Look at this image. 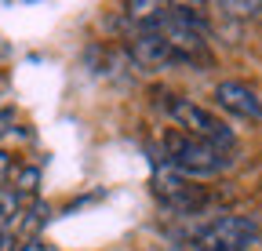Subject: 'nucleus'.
I'll return each mask as SVG.
<instances>
[{
    "label": "nucleus",
    "mask_w": 262,
    "mask_h": 251,
    "mask_svg": "<svg viewBox=\"0 0 262 251\" xmlns=\"http://www.w3.org/2000/svg\"><path fill=\"white\" fill-rule=\"evenodd\" d=\"M160 153H164V161H168L179 175H186V178H211V175H219L229 164V156L222 149L193 139L186 131H168Z\"/></svg>",
    "instance_id": "nucleus-1"
},
{
    "label": "nucleus",
    "mask_w": 262,
    "mask_h": 251,
    "mask_svg": "<svg viewBox=\"0 0 262 251\" xmlns=\"http://www.w3.org/2000/svg\"><path fill=\"white\" fill-rule=\"evenodd\" d=\"M164 109H168V117L175 120V131H186L193 139H201L222 153H229L237 146L233 131H229V124L219 120L211 109H204L201 102H193V99H182V95H171L168 102H164Z\"/></svg>",
    "instance_id": "nucleus-2"
},
{
    "label": "nucleus",
    "mask_w": 262,
    "mask_h": 251,
    "mask_svg": "<svg viewBox=\"0 0 262 251\" xmlns=\"http://www.w3.org/2000/svg\"><path fill=\"white\" fill-rule=\"evenodd\" d=\"M258 240V222L248 215H222L196 237V251H248Z\"/></svg>",
    "instance_id": "nucleus-3"
},
{
    "label": "nucleus",
    "mask_w": 262,
    "mask_h": 251,
    "mask_svg": "<svg viewBox=\"0 0 262 251\" xmlns=\"http://www.w3.org/2000/svg\"><path fill=\"white\" fill-rule=\"evenodd\" d=\"M153 193L160 204H171V208H193L196 204V193H193V186L186 175H179L168 161H164V153H153Z\"/></svg>",
    "instance_id": "nucleus-4"
},
{
    "label": "nucleus",
    "mask_w": 262,
    "mask_h": 251,
    "mask_svg": "<svg viewBox=\"0 0 262 251\" xmlns=\"http://www.w3.org/2000/svg\"><path fill=\"white\" fill-rule=\"evenodd\" d=\"M215 102L226 113L241 117V120H262V99L255 95L248 84H241V80H222L215 87Z\"/></svg>",
    "instance_id": "nucleus-5"
},
{
    "label": "nucleus",
    "mask_w": 262,
    "mask_h": 251,
    "mask_svg": "<svg viewBox=\"0 0 262 251\" xmlns=\"http://www.w3.org/2000/svg\"><path fill=\"white\" fill-rule=\"evenodd\" d=\"M131 58H135L142 70L175 66V51L168 48V40H164L160 33H153V29H146V33H139L135 40H131Z\"/></svg>",
    "instance_id": "nucleus-6"
},
{
    "label": "nucleus",
    "mask_w": 262,
    "mask_h": 251,
    "mask_svg": "<svg viewBox=\"0 0 262 251\" xmlns=\"http://www.w3.org/2000/svg\"><path fill=\"white\" fill-rule=\"evenodd\" d=\"M18 218H22V197L11 186H0V233H11Z\"/></svg>",
    "instance_id": "nucleus-7"
},
{
    "label": "nucleus",
    "mask_w": 262,
    "mask_h": 251,
    "mask_svg": "<svg viewBox=\"0 0 262 251\" xmlns=\"http://www.w3.org/2000/svg\"><path fill=\"white\" fill-rule=\"evenodd\" d=\"M37 182H40V171H37V168H18L11 190H15L18 197H37Z\"/></svg>",
    "instance_id": "nucleus-8"
},
{
    "label": "nucleus",
    "mask_w": 262,
    "mask_h": 251,
    "mask_svg": "<svg viewBox=\"0 0 262 251\" xmlns=\"http://www.w3.org/2000/svg\"><path fill=\"white\" fill-rule=\"evenodd\" d=\"M219 8H222L226 15H241V18H244V15H255V11H262V4H219Z\"/></svg>",
    "instance_id": "nucleus-9"
},
{
    "label": "nucleus",
    "mask_w": 262,
    "mask_h": 251,
    "mask_svg": "<svg viewBox=\"0 0 262 251\" xmlns=\"http://www.w3.org/2000/svg\"><path fill=\"white\" fill-rule=\"evenodd\" d=\"M11 175H15V161H11V153H8V149H0V186H4Z\"/></svg>",
    "instance_id": "nucleus-10"
},
{
    "label": "nucleus",
    "mask_w": 262,
    "mask_h": 251,
    "mask_svg": "<svg viewBox=\"0 0 262 251\" xmlns=\"http://www.w3.org/2000/svg\"><path fill=\"white\" fill-rule=\"evenodd\" d=\"M15 251H48V244H44V237H26Z\"/></svg>",
    "instance_id": "nucleus-11"
},
{
    "label": "nucleus",
    "mask_w": 262,
    "mask_h": 251,
    "mask_svg": "<svg viewBox=\"0 0 262 251\" xmlns=\"http://www.w3.org/2000/svg\"><path fill=\"white\" fill-rule=\"evenodd\" d=\"M11 124H15V109H0V139L11 131Z\"/></svg>",
    "instance_id": "nucleus-12"
},
{
    "label": "nucleus",
    "mask_w": 262,
    "mask_h": 251,
    "mask_svg": "<svg viewBox=\"0 0 262 251\" xmlns=\"http://www.w3.org/2000/svg\"><path fill=\"white\" fill-rule=\"evenodd\" d=\"M15 233H0V251H15Z\"/></svg>",
    "instance_id": "nucleus-13"
}]
</instances>
